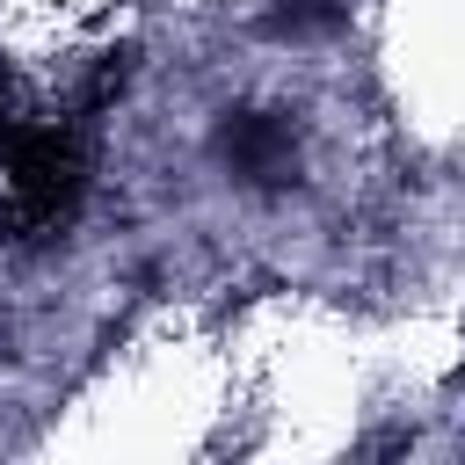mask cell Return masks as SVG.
<instances>
[{"mask_svg": "<svg viewBox=\"0 0 465 465\" xmlns=\"http://www.w3.org/2000/svg\"><path fill=\"white\" fill-rule=\"evenodd\" d=\"M0 160H7V225L22 240H51L73 225L80 196H87V145L73 124H7L0 131Z\"/></svg>", "mask_w": 465, "mask_h": 465, "instance_id": "obj_1", "label": "cell"}, {"mask_svg": "<svg viewBox=\"0 0 465 465\" xmlns=\"http://www.w3.org/2000/svg\"><path fill=\"white\" fill-rule=\"evenodd\" d=\"M218 153L247 182H291L298 174V124L276 109H232L218 124Z\"/></svg>", "mask_w": 465, "mask_h": 465, "instance_id": "obj_2", "label": "cell"}, {"mask_svg": "<svg viewBox=\"0 0 465 465\" xmlns=\"http://www.w3.org/2000/svg\"><path fill=\"white\" fill-rule=\"evenodd\" d=\"M269 29L276 36H334L341 29V0H276V15H269Z\"/></svg>", "mask_w": 465, "mask_h": 465, "instance_id": "obj_3", "label": "cell"}]
</instances>
